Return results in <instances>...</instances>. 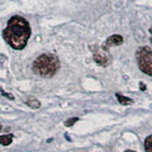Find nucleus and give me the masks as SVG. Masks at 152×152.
<instances>
[{
  "instance_id": "obj_1",
  "label": "nucleus",
  "mask_w": 152,
  "mask_h": 152,
  "mask_svg": "<svg viewBox=\"0 0 152 152\" xmlns=\"http://www.w3.org/2000/svg\"><path fill=\"white\" fill-rule=\"evenodd\" d=\"M31 35V28L28 22L20 15H13L9 19L7 26L3 31L5 41L13 50H20L27 46Z\"/></svg>"
},
{
  "instance_id": "obj_2",
  "label": "nucleus",
  "mask_w": 152,
  "mask_h": 152,
  "mask_svg": "<svg viewBox=\"0 0 152 152\" xmlns=\"http://www.w3.org/2000/svg\"><path fill=\"white\" fill-rule=\"evenodd\" d=\"M33 73L42 78H50L54 76L60 69L58 57L52 53H43L32 63Z\"/></svg>"
},
{
  "instance_id": "obj_3",
  "label": "nucleus",
  "mask_w": 152,
  "mask_h": 152,
  "mask_svg": "<svg viewBox=\"0 0 152 152\" xmlns=\"http://www.w3.org/2000/svg\"><path fill=\"white\" fill-rule=\"evenodd\" d=\"M135 55L142 72L152 76V50L147 46H142L136 50Z\"/></svg>"
},
{
  "instance_id": "obj_4",
  "label": "nucleus",
  "mask_w": 152,
  "mask_h": 152,
  "mask_svg": "<svg viewBox=\"0 0 152 152\" xmlns=\"http://www.w3.org/2000/svg\"><path fill=\"white\" fill-rule=\"evenodd\" d=\"M93 51V59L96 63L102 66H107L109 63H110V56H109L108 52L99 48H94L92 49Z\"/></svg>"
},
{
  "instance_id": "obj_5",
  "label": "nucleus",
  "mask_w": 152,
  "mask_h": 152,
  "mask_svg": "<svg viewBox=\"0 0 152 152\" xmlns=\"http://www.w3.org/2000/svg\"><path fill=\"white\" fill-rule=\"evenodd\" d=\"M124 42V38L122 35H119V34H114L109 36L108 38H107L104 42L102 44V49L108 51V50L110 49L112 47H117V46H120L123 44Z\"/></svg>"
},
{
  "instance_id": "obj_6",
  "label": "nucleus",
  "mask_w": 152,
  "mask_h": 152,
  "mask_svg": "<svg viewBox=\"0 0 152 152\" xmlns=\"http://www.w3.org/2000/svg\"><path fill=\"white\" fill-rule=\"evenodd\" d=\"M24 102H25V104L28 107H30L33 109H37L41 107L40 101L37 98H35L34 96H28L25 100H24Z\"/></svg>"
},
{
  "instance_id": "obj_7",
  "label": "nucleus",
  "mask_w": 152,
  "mask_h": 152,
  "mask_svg": "<svg viewBox=\"0 0 152 152\" xmlns=\"http://www.w3.org/2000/svg\"><path fill=\"white\" fill-rule=\"evenodd\" d=\"M12 138L13 134H3L0 136V144L4 146L10 145L12 142Z\"/></svg>"
},
{
  "instance_id": "obj_8",
  "label": "nucleus",
  "mask_w": 152,
  "mask_h": 152,
  "mask_svg": "<svg viewBox=\"0 0 152 152\" xmlns=\"http://www.w3.org/2000/svg\"><path fill=\"white\" fill-rule=\"evenodd\" d=\"M115 95H116L119 103H120L121 104H123V106H128V104H133V100L130 98H128L126 96H124V95H121L119 93H116Z\"/></svg>"
},
{
  "instance_id": "obj_9",
  "label": "nucleus",
  "mask_w": 152,
  "mask_h": 152,
  "mask_svg": "<svg viewBox=\"0 0 152 152\" xmlns=\"http://www.w3.org/2000/svg\"><path fill=\"white\" fill-rule=\"evenodd\" d=\"M145 148L146 152H152V134L147 136L145 140Z\"/></svg>"
},
{
  "instance_id": "obj_10",
  "label": "nucleus",
  "mask_w": 152,
  "mask_h": 152,
  "mask_svg": "<svg viewBox=\"0 0 152 152\" xmlns=\"http://www.w3.org/2000/svg\"><path fill=\"white\" fill-rule=\"evenodd\" d=\"M79 120V119L77 118V117H73V118H69V119H68L66 122H65V126H68V127H69V126H72L74 124L77 122Z\"/></svg>"
},
{
  "instance_id": "obj_11",
  "label": "nucleus",
  "mask_w": 152,
  "mask_h": 152,
  "mask_svg": "<svg viewBox=\"0 0 152 152\" xmlns=\"http://www.w3.org/2000/svg\"><path fill=\"white\" fill-rule=\"evenodd\" d=\"M2 94H3L6 98H9V99H11V100L13 99V97H12V94H6V93L4 92V90H3V89H2Z\"/></svg>"
},
{
  "instance_id": "obj_12",
  "label": "nucleus",
  "mask_w": 152,
  "mask_h": 152,
  "mask_svg": "<svg viewBox=\"0 0 152 152\" xmlns=\"http://www.w3.org/2000/svg\"><path fill=\"white\" fill-rule=\"evenodd\" d=\"M149 32H150V43L152 44V27L149 28Z\"/></svg>"
},
{
  "instance_id": "obj_13",
  "label": "nucleus",
  "mask_w": 152,
  "mask_h": 152,
  "mask_svg": "<svg viewBox=\"0 0 152 152\" xmlns=\"http://www.w3.org/2000/svg\"><path fill=\"white\" fill-rule=\"evenodd\" d=\"M140 85H141V89L142 90H145V86L144 87V84H142V83H140Z\"/></svg>"
},
{
  "instance_id": "obj_14",
  "label": "nucleus",
  "mask_w": 152,
  "mask_h": 152,
  "mask_svg": "<svg viewBox=\"0 0 152 152\" xmlns=\"http://www.w3.org/2000/svg\"><path fill=\"white\" fill-rule=\"evenodd\" d=\"M124 152H135V151H133V150H130V149H127V150H125Z\"/></svg>"
}]
</instances>
